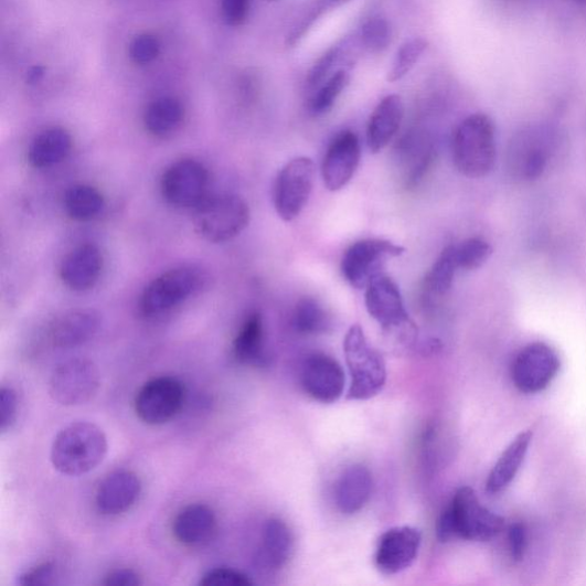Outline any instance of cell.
<instances>
[{
	"label": "cell",
	"mask_w": 586,
	"mask_h": 586,
	"mask_svg": "<svg viewBox=\"0 0 586 586\" xmlns=\"http://www.w3.org/2000/svg\"><path fill=\"white\" fill-rule=\"evenodd\" d=\"M107 451V437L99 426L76 422L61 429L54 438L51 461L60 473L79 477L94 471Z\"/></svg>",
	"instance_id": "cell-1"
},
{
	"label": "cell",
	"mask_w": 586,
	"mask_h": 586,
	"mask_svg": "<svg viewBox=\"0 0 586 586\" xmlns=\"http://www.w3.org/2000/svg\"><path fill=\"white\" fill-rule=\"evenodd\" d=\"M504 519L484 508L470 487H461L443 512L438 523L441 542L466 540L487 542L504 529Z\"/></svg>",
	"instance_id": "cell-2"
},
{
	"label": "cell",
	"mask_w": 586,
	"mask_h": 586,
	"mask_svg": "<svg viewBox=\"0 0 586 586\" xmlns=\"http://www.w3.org/2000/svg\"><path fill=\"white\" fill-rule=\"evenodd\" d=\"M452 161L459 173L470 179L488 175L497 163L496 128L484 114L460 121L452 137Z\"/></svg>",
	"instance_id": "cell-3"
},
{
	"label": "cell",
	"mask_w": 586,
	"mask_h": 586,
	"mask_svg": "<svg viewBox=\"0 0 586 586\" xmlns=\"http://www.w3.org/2000/svg\"><path fill=\"white\" fill-rule=\"evenodd\" d=\"M344 353L351 377L348 398L363 401L379 395L386 384V364L381 353L369 344L360 326L348 331Z\"/></svg>",
	"instance_id": "cell-4"
},
{
	"label": "cell",
	"mask_w": 586,
	"mask_h": 586,
	"mask_svg": "<svg viewBox=\"0 0 586 586\" xmlns=\"http://www.w3.org/2000/svg\"><path fill=\"white\" fill-rule=\"evenodd\" d=\"M251 217V207L242 198L215 195L194 209V227L207 242L225 243L248 227Z\"/></svg>",
	"instance_id": "cell-5"
},
{
	"label": "cell",
	"mask_w": 586,
	"mask_h": 586,
	"mask_svg": "<svg viewBox=\"0 0 586 586\" xmlns=\"http://www.w3.org/2000/svg\"><path fill=\"white\" fill-rule=\"evenodd\" d=\"M203 285V275L193 266L169 269L153 279L140 297V312L146 318H157L187 301Z\"/></svg>",
	"instance_id": "cell-6"
},
{
	"label": "cell",
	"mask_w": 586,
	"mask_h": 586,
	"mask_svg": "<svg viewBox=\"0 0 586 586\" xmlns=\"http://www.w3.org/2000/svg\"><path fill=\"white\" fill-rule=\"evenodd\" d=\"M365 307L384 331L411 341L416 327L405 306L403 295L390 276L382 273L374 277L365 288Z\"/></svg>",
	"instance_id": "cell-7"
},
{
	"label": "cell",
	"mask_w": 586,
	"mask_h": 586,
	"mask_svg": "<svg viewBox=\"0 0 586 586\" xmlns=\"http://www.w3.org/2000/svg\"><path fill=\"white\" fill-rule=\"evenodd\" d=\"M316 166L310 158L299 157L288 162L277 174L273 201L276 213L286 222L299 217L313 192Z\"/></svg>",
	"instance_id": "cell-8"
},
{
	"label": "cell",
	"mask_w": 586,
	"mask_h": 586,
	"mask_svg": "<svg viewBox=\"0 0 586 586\" xmlns=\"http://www.w3.org/2000/svg\"><path fill=\"white\" fill-rule=\"evenodd\" d=\"M98 366L87 359H72L53 370L49 382L51 397L61 406L74 407L88 403L100 388Z\"/></svg>",
	"instance_id": "cell-9"
},
{
	"label": "cell",
	"mask_w": 586,
	"mask_h": 586,
	"mask_svg": "<svg viewBox=\"0 0 586 586\" xmlns=\"http://www.w3.org/2000/svg\"><path fill=\"white\" fill-rule=\"evenodd\" d=\"M404 246L387 239L365 238L350 246L343 256L342 273L345 280L356 289L366 286L383 273L385 264L405 254Z\"/></svg>",
	"instance_id": "cell-10"
},
{
	"label": "cell",
	"mask_w": 586,
	"mask_h": 586,
	"mask_svg": "<svg viewBox=\"0 0 586 586\" xmlns=\"http://www.w3.org/2000/svg\"><path fill=\"white\" fill-rule=\"evenodd\" d=\"M184 395L187 392L177 379H153L137 393L136 414L148 425H163L179 414L184 403Z\"/></svg>",
	"instance_id": "cell-11"
},
{
	"label": "cell",
	"mask_w": 586,
	"mask_h": 586,
	"mask_svg": "<svg viewBox=\"0 0 586 586\" xmlns=\"http://www.w3.org/2000/svg\"><path fill=\"white\" fill-rule=\"evenodd\" d=\"M207 187V170L202 163L192 159L171 164L161 180L166 201L181 209L198 207L206 199Z\"/></svg>",
	"instance_id": "cell-12"
},
{
	"label": "cell",
	"mask_w": 586,
	"mask_h": 586,
	"mask_svg": "<svg viewBox=\"0 0 586 586\" xmlns=\"http://www.w3.org/2000/svg\"><path fill=\"white\" fill-rule=\"evenodd\" d=\"M560 369L557 352L544 343H533L516 355L511 375L520 392L534 394L545 390L557 376Z\"/></svg>",
	"instance_id": "cell-13"
},
{
	"label": "cell",
	"mask_w": 586,
	"mask_h": 586,
	"mask_svg": "<svg viewBox=\"0 0 586 586\" xmlns=\"http://www.w3.org/2000/svg\"><path fill=\"white\" fill-rule=\"evenodd\" d=\"M345 374L337 360L324 353L308 354L300 366L303 392L324 405L334 404L345 388Z\"/></svg>",
	"instance_id": "cell-14"
},
{
	"label": "cell",
	"mask_w": 586,
	"mask_h": 586,
	"mask_svg": "<svg viewBox=\"0 0 586 586\" xmlns=\"http://www.w3.org/2000/svg\"><path fill=\"white\" fill-rule=\"evenodd\" d=\"M551 156L550 137L539 129L524 130L518 134L510 143L508 167L510 173L523 181L540 179Z\"/></svg>",
	"instance_id": "cell-15"
},
{
	"label": "cell",
	"mask_w": 586,
	"mask_h": 586,
	"mask_svg": "<svg viewBox=\"0 0 586 586\" xmlns=\"http://www.w3.org/2000/svg\"><path fill=\"white\" fill-rule=\"evenodd\" d=\"M361 161V142L353 131H343L330 142L322 162L324 187L330 192L345 189Z\"/></svg>",
	"instance_id": "cell-16"
},
{
	"label": "cell",
	"mask_w": 586,
	"mask_h": 586,
	"mask_svg": "<svg viewBox=\"0 0 586 586\" xmlns=\"http://www.w3.org/2000/svg\"><path fill=\"white\" fill-rule=\"evenodd\" d=\"M422 544L418 530L394 528L382 535L376 551V566L385 575H395L409 568L417 558Z\"/></svg>",
	"instance_id": "cell-17"
},
{
	"label": "cell",
	"mask_w": 586,
	"mask_h": 586,
	"mask_svg": "<svg viewBox=\"0 0 586 586\" xmlns=\"http://www.w3.org/2000/svg\"><path fill=\"white\" fill-rule=\"evenodd\" d=\"M100 323V316L90 308L70 311L51 323L49 341L56 349L78 348L97 334Z\"/></svg>",
	"instance_id": "cell-18"
},
{
	"label": "cell",
	"mask_w": 586,
	"mask_h": 586,
	"mask_svg": "<svg viewBox=\"0 0 586 586\" xmlns=\"http://www.w3.org/2000/svg\"><path fill=\"white\" fill-rule=\"evenodd\" d=\"M140 478L132 471L120 470L107 476L98 487L96 505L104 515L129 511L141 496Z\"/></svg>",
	"instance_id": "cell-19"
},
{
	"label": "cell",
	"mask_w": 586,
	"mask_h": 586,
	"mask_svg": "<svg viewBox=\"0 0 586 586\" xmlns=\"http://www.w3.org/2000/svg\"><path fill=\"white\" fill-rule=\"evenodd\" d=\"M104 258L95 244H83L61 264V280L73 291L95 288L100 279Z\"/></svg>",
	"instance_id": "cell-20"
},
{
	"label": "cell",
	"mask_w": 586,
	"mask_h": 586,
	"mask_svg": "<svg viewBox=\"0 0 586 586\" xmlns=\"http://www.w3.org/2000/svg\"><path fill=\"white\" fill-rule=\"evenodd\" d=\"M294 546V534L288 524L281 519H269L265 523L256 553V567L267 573L280 571L290 561Z\"/></svg>",
	"instance_id": "cell-21"
},
{
	"label": "cell",
	"mask_w": 586,
	"mask_h": 586,
	"mask_svg": "<svg viewBox=\"0 0 586 586\" xmlns=\"http://www.w3.org/2000/svg\"><path fill=\"white\" fill-rule=\"evenodd\" d=\"M172 533L175 540L183 545L200 546L206 544L217 533V516L205 504L189 505L174 518Z\"/></svg>",
	"instance_id": "cell-22"
},
{
	"label": "cell",
	"mask_w": 586,
	"mask_h": 586,
	"mask_svg": "<svg viewBox=\"0 0 586 586\" xmlns=\"http://www.w3.org/2000/svg\"><path fill=\"white\" fill-rule=\"evenodd\" d=\"M405 106L397 95L385 97L370 116L366 128V142L372 152L384 150L403 125Z\"/></svg>",
	"instance_id": "cell-23"
},
{
	"label": "cell",
	"mask_w": 586,
	"mask_h": 586,
	"mask_svg": "<svg viewBox=\"0 0 586 586\" xmlns=\"http://www.w3.org/2000/svg\"><path fill=\"white\" fill-rule=\"evenodd\" d=\"M373 487L372 472L365 467H349L335 483L334 501L338 510L347 515L358 513L372 498Z\"/></svg>",
	"instance_id": "cell-24"
},
{
	"label": "cell",
	"mask_w": 586,
	"mask_h": 586,
	"mask_svg": "<svg viewBox=\"0 0 586 586\" xmlns=\"http://www.w3.org/2000/svg\"><path fill=\"white\" fill-rule=\"evenodd\" d=\"M235 359L246 365L264 366L267 363L264 319L254 312L243 322L233 344Z\"/></svg>",
	"instance_id": "cell-25"
},
{
	"label": "cell",
	"mask_w": 586,
	"mask_h": 586,
	"mask_svg": "<svg viewBox=\"0 0 586 586\" xmlns=\"http://www.w3.org/2000/svg\"><path fill=\"white\" fill-rule=\"evenodd\" d=\"M73 139L64 128H50L30 145L28 161L35 169H47L65 161L72 150Z\"/></svg>",
	"instance_id": "cell-26"
},
{
	"label": "cell",
	"mask_w": 586,
	"mask_h": 586,
	"mask_svg": "<svg viewBox=\"0 0 586 586\" xmlns=\"http://www.w3.org/2000/svg\"><path fill=\"white\" fill-rule=\"evenodd\" d=\"M533 439V431H522L505 449L492 468L486 488L489 493H499L515 478Z\"/></svg>",
	"instance_id": "cell-27"
},
{
	"label": "cell",
	"mask_w": 586,
	"mask_h": 586,
	"mask_svg": "<svg viewBox=\"0 0 586 586\" xmlns=\"http://www.w3.org/2000/svg\"><path fill=\"white\" fill-rule=\"evenodd\" d=\"M291 324L301 335H321L332 331L333 319L319 300L306 297L295 306Z\"/></svg>",
	"instance_id": "cell-28"
},
{
	"label": "cell",
	"mask_w": 586,
	"mask_h": 586,
	"mask_svg": "<svg viewBox=\"0 0 586 586\" xmlns=\"http://www.w3.org/2000/svg\"><path fill=\"white\" fill-rule=\"evenodd\" d=\"M398 156L405 166L408 187H415L434 162L435 149L420 137L411 136L401 141Z\"/></svg>",
	"instance_id": "cell-29"
},
{
	"label": "cell",
	"mask_w": 586,
	"mask_h": 586,
	"mask_svg": "<svg viewBox=\"0 0 586 586\" xmlns=\"http://www.w3.org/2000/svg\"><path fill=\"white\" fill-rule=\"evenodd\" d=\"M183 115L184 110L179 100L160 98L147 107L143 116L145 128L152 136H167L179 128Z\"/></svg>",
	"instance_id": "cell-30"
},
{
	"label": "cell",
	"mask_w": 586,
	"mask_h": 586,
	"mask_svg": "<svg viewBox=\"0 0 586 586\" xmlns=\"http://www.w3.org/2000/svg\"><path fill=\"white\" fill-rule=\"evenodd\" d=\"M64 206L72 220L89 222L103 212L105 199L97 189L88 184H75L66 192Z\"/></svg>",
	"instance_id": "cell-31"
},
{
	"label": "cell",
	"mask_w": 586,
	"mask_h": 586,
	"mask_svg": "<svg viewBox=\"0 0 586 586\" xmlns=\"http://www.w3.org/2000/svg\"><path fill=\"white\" fill-rule=\"evenodd\" d=\"M457 270L452 245H449L425 276L424 287L427 294L441 297L449 292Z\"/></svg>",
	"instance_id": "cell-32"
},
{
	"label": "cell",
	"mask_w": 586,
	"mask_h": 586,
	"mask_svg": "<svg viewBox=\"0 0 586 586\" xmlns=\"http://www.w3.org/2000/svg\"><path fill=\"white\" fill-rule=\"evenodd\" d=\"M350 73L339 70L331 74L317 89L310 102V111L316 116L329 113L350 84Z\"/></svg>",
	"instance_id": "cell-33"
},
{
	"label": "cell",
	"mask_w": 586,
	"mask_h": 586,
	"mask_svg": "<svg viewBox=\"0 0 586 586\" xmlns=\"http://www.w3.org/2000/svg\"><path fill=\"white\" fill-rule=\"evenodd\" d=\"M427 47L428 42L420 38L413 39L401 46L394 56L387 81L395 83L404 79L417 65Z\"/></svg>",
	"instance_id": "cell-34"
},
{
	"label": "cell",
	"mask_w": 586,
	"mask_h": 586,
	"mask_svg": "<svg viewBox=\"0 0 586 586\" xmlns=\"http://www.w3.org/2000/svg\"><path fill=\"white\" fill-rule=\"evenodd\" d=\"M452 251L457 267L462 270H476L482 267L492 254L490 244L479 237L452 245Z\"/></svg>",
	"instance_id": "cell-35"
},
{
	"label": "cell",
	"mask_w": 586,
	"mask_h": 586,
	"mask_svg": "<svg viewBox=\"0 0 586 586\" xmlns=\"http://www.w3.org/2000/svg\"><path fill=\"white\" fill-rule=\"evenodd\" d=\"M359 46L373 53L385 51L392 42V29L387 20L373 18L365 21L356 34Z\"/></svg>",
	"instance_id": "cell-36"
},
{
	"label": "cell",
	"mask_w": 586,
	"mask_h": 586,
	"mask_svg": "<svg viewBox=\"0 0 586 586\" xmlns=\"http://www.w3.org/2000/svg\"><path fill=\"white\" fill-rule=\"evenodd\" d=\"M350 2H352V0H318L310 12H308L292 29V32L288 36L287 45L289 47L296 46L303 39V36L310 32V29L321 17L333 10L342 8Z\"/></svg>",
	"instance_id": "cell-37"
},
{
	"label": "cell",
	"mask_w": 586,
	"mask_h": 586,
	"mask_svg": "<svg viewBox=\"0 0 586 586\" xmlns=\"http://www.w3.org/2000/svg\"><path fill=\"white\" fill-rule=\"evenodd\" d=\"M160 42L156 36L142 34L130 44L129 55L134 64L146 66L152 63L160 54Z\"/></svg>",
	"instance_id": "cell-38"
},
{
	"label": "cell",
	"mask_w": 586,
	"mask_h": 586,
	"mask_svg": "<svg viewBox=\"0 0 586 586\" xmlns=\"http://www.w3.org/2000/svg\"><path fill=\"white\" fill-rule=\"evenodd\" d=\"M343 45L332 46L328 52H326L315 65L310 75H308L307 84L311 88L319 87L324 79L332 72L334 65L341 63L344 58Z\"/></svg>",
	"instance_id": "cell-39"
},
{
	"label": "cell",
	"mask_w": 586,
	"mask_h": 586,
	"mask_svg": "<svg viewBox=\"0 0 586 586\" xmlns=\"http://www.w3.org/2000/svg\"><path fill=\"white\" fill-rule=\"evenodd\" d=\"M253 584L249 576L227 567L211 569L200 580L202 586H252Z\"/></svg>",
	"instance_id": "cell-40"
},
{
	"label": "cell",
	"mask_w": 586,
	"mask_h": 586,
	"mask_svg": "<svg viewBox=\"0 0 586 586\" xmlns=\"http://www.w3.org/2000/svg\"><path fill=\"white\" fill-rule=\"evenodd\" d=\"M57 571L53 563H43L18 577L20 586H51L56 583Z\"/></svg>",
	"instance_id": "cell-41"
},
{
	"label": "cell",
	"mask_w": 586,
	"mask_h": 586,
	"mask_svg": "<svg viewBox=\"0 0 586 586\" xmlns=\"http://www.w3.org/2000/svg\"><path fill=\"white\" fill-rule=\"evenodd\" d=\"M19 401L12 387L3 386L0 390V429L9 430L18 417Z\"/></svg>",
	"instance_id": "cell-42"
},
{
	"label": "cell",
	"mask_w": 586,
	"mask_h": 586,
	"mask_svg": "<svg viewBox=\"0 0 586 586\" xmlns=\"http://www.w3.org/2000/svg\"><path fill=\"white\" fill-rule=\"evenodd\" d=\"M249 0H223L224 17L233 26L242 25L248 19Z\"/></svg>",
	"instance_id": "cell-43"
},
{
	"label": "cell",
	"mask_w": 586,
	"mask_h": 586,
	"mask_svg": "<svg viewBox=\"0 0 586 586\" xmlns=\"http://www.w3.org/2000/svg\"><path fill=\"white\" fill-rule=\"evenodd\" d=\"M509 544L512 560L521 562L528 548V531L522 523H514L510 528Z\"/></svg>",
	"instance_id": "cell-44"
},
{
	"label": "cell",
	"mask_w": 586,
	"mask_h": 586,
	"mask_svg": "<svg viewBox=\"0 0 586 586\" xmlns=\"http://www.w3.org/2000/svg\"><path fill=\"white\" fill-rule=\"evenodd\" d=\"M103 584L106 586H139L142 584V579L136 571L121 568L110 572Z\"/></svg>",
	"instance_id": "cell-45"
},
{
	"label": "cell",
	"mask_w": 586,
	"mask_h": 586,
	"mask_svg": "<svg viewBox=\"0 0 586 586\" xmlns=\"http://www.w3.org/2000/svg\"><path fill=\"white\" fill-rule=\"evenodd\" d=\"M43 76V70L40 67H36L33 70V72L29 73V81L30 82H39L41 77Z\"/></svg>",
	"instance_id": "cell-46"
},
{
	"label": "cell",
	"mask_w": 586,
	"mask_h": 586,
	"mask_svg": "<svg viewBox=\"0 0 586 586\" xmlns=\"http://www.w3.org/2000/svg\"><path fill=\"white\" fill-rule=\"evenodd\" d=\"M574 2L578 4H586V0H574Z\"/></svg>",
	"instance_id": "cell-47"
}]
</instances>
